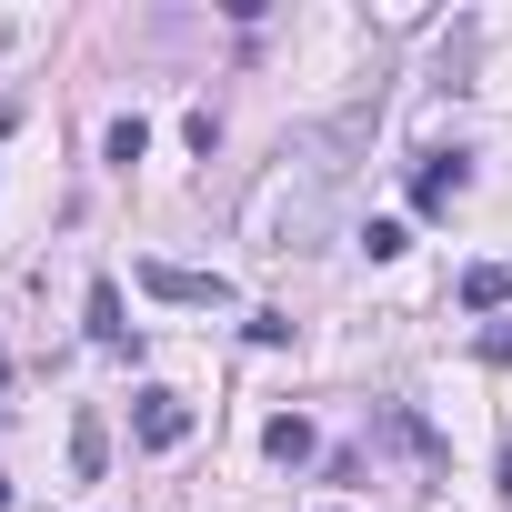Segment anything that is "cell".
<instances>
[{
  "label": "cell",
  "instance_id": "8",
  "mask_svg": "<svg viewBox=\"0 0 512 512\" xmlns=\"http://www.w3.org/2000/svg\"><path fill=\"white\" fill-rule=\"evenodd\" d=\"M101 462H111V432H101V412H81V422H71V472L91 482Z\"/></svg>",
  "mask_w": 512,
  "mask_h": 512
},
{
  "label": "cell",
  "instance_id": "1",
  "mask_svg": "<svg viewBox=\"0 0 512 512\" xmlns=\"http://www.w3.org/2000/svg\"><path fill=\"white\" fill-rule=\"evenodd\" d=\"M131 282H141L151 302H181V312H221V302H231V282H221V272H191V262H141Z\"/></svg>",
  "mask_w": 512,
  "mask_h": 512
},
{
  "label": "cell",
  "instance_id": "3",
  "mask_svg": "<svg viewBox=\"0 0 512 512\" xmlns=\"http://www.w3.org/2000/svg\"><path fill=\"white\" fill-rule=\"evenodd\" d=\"M462 191H472V151H422L412 161V201L422 211H452Z\"/></svg>",
  "mask_w": 512,
  "mask_h": 512
},
{
  "label": "cell",
  "instance_id": "7",
  "mask_svg": "<svg viewBox=\"0 0 512 512\" xmlns=\"http://www.w3.org/2000/svg\"><path fill=\"white\" fill-rule=\"evenodd\" d=\"M502 302H512V272L502 262H472L462 272V312H502Z\"/></svg>",
  "mask_w": 512,
  "mask_h": 512
},
{
  "label": "cell",
  "instance_id": "5",
  "mask_svg": "<svg viewBox=\"0 0 512 512\" xmlns=\"http://www.w3.org/2000/svg\"><path fill=\"white\" fill-rule=\"evenodd\" d=\"M262 452H272V462H312V452H322V432H312L302 412H272V422H262Z\"/></svg>",
  "mask_w": 512,
  "mask_h": 512
},
{
  "label": "cell",
  "instance_id": "10",
  "mask_svg": "<svg viewBox=\"0 0 512 512\" xmlns=\"http://www.w3.org/2000/svg\"><path fill=\"white\" fill-rule=\"evenodd\" d=\"M362 251H372V262H392V251H412V231H402V221H372V231H362Z\"/></svg>",
  "mask_w": 512,
  "mask_h": 512
},
{
  "label": "cell",
  "instance_id": "6",
  "mask_svg": "<svg viewBox=\"0 0 512 512\" xmlns=\"http://www.w3.org/2000/svg\"><path fill=\"white\" fill-rule=\"evenodd\" d=\"M382 442H402L412 462H442V432H432L422 412H402V402H382Z\"/></svg>",
  "mask_w": 512,
  "mask_h": 512
},
{
  "label": "cell",
  "instance_id": "2",
  "mask_svg": "<svg viewBox=\"0 0 512 512\" xmlns=\"http://www.w3.org/2000/svg\"><path fill=\"white\" fill-rule=\"evenodd\" d=\"M131 432H141V452H181L191 442V402L151 382V392H131Z\"/></svg>",
  "mask_w": 512,
  "mask_h": 512
},
{
  "label": "cell",
  "instance_id": "11",
  "mask_svg": "<svg viewBox=\"0 0 512 512\" xmlns=\"http://www.w3.org/2000/svg\"><path fill=\"white\" fill-rule=\"evenodd\" d=\"M482 362H512V322H492V332H482Z\"/></svg>",
  "mask_w": 512,
  "mask_h": 512
},
{
  "label": "cell",
  "instance_id": "12",
  "mask_svg": "<svg viewBox=\"0 0 512 512\" xmlns=\"http://www.w3.org/2000/svg\"><path fill=\"white\" fill-rule=\"evenodd\" d=\"M0 512H11V482H0Z\"/></svg>",
  "mask_w": 512,
  "mask_h": 512
},
{
  "label": "cell",
  "instance_id": "9",
  "mask_svg": "<svg viewBox=\"0 0 512 512\" xmlns=\"http://www.w3.org/2000/svg\"><path fill=\"white\" fill-rule=\"evenodd\" d=\"M101 151H111V161H121V171H131V161H141V151H151V121H141V111H121V121H111V131H101Z\"/></svg>",
  "mask_w": 512,
  "mask_h": 512
},
{
  "label": "cell",
  "instance_id": "4",
  "mask_svg": "<svg viewBox=\"0 0 512 512\" xmlns=\"http://www.w3.org/2000/svg\"><path fill=\"white\" fill-rule=\"evenodd\" d=\"M81 322H91V342H101V352H121V342H131V322H121V282H91Z\"/></svg>",
  "mask_w": 512,
  "mask_h": 512
}]
</instances>
